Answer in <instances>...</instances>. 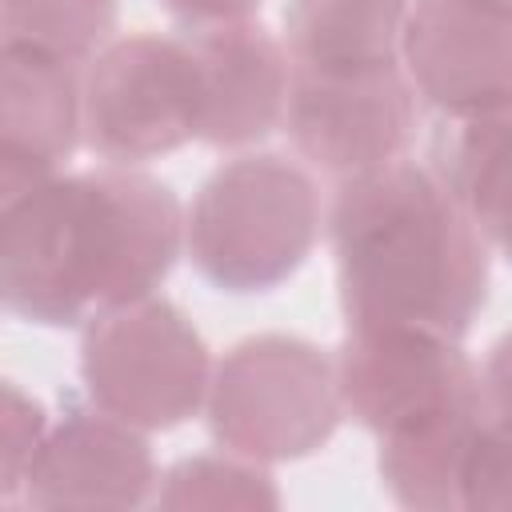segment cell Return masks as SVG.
<instances>
[{
    "mask_svg": "<svg viewBox=\"0 0 512 512\" xmlns=\"http://www.w3.org/2000/svg\"><path fill=\"white\" fill-rule=\"evenodd\" d=\"M184 248L176 192L136 164L56 172L4 200V308L48 328L152 296Z\"/></svg>",
    "mask_w": 512,
    "mask_h": 512,
    "instance_id": "cell-1",
    "label": "cell"
},
{
    "mask_svg": "<svg viewBox=\"0 0 512 512\" xmlns=\"http://www.w3.org/2000/svg\"><path fill=\"white\" fill-rule=\"evenodd\" d=\"M328 240L348 324H408L464 340L488 304L492 248L432 164L404 156L340 180Z\"/></svg>",
    "mask_w": 512,
    "mask_h": 512,
    "instance_id": "cell-2",
    "label": "cell"
},
{
    "mask_svg": "<svg viewBox=\"0 0 512 512\" xmlns=\"http://www.w3.org/2000/svg\"><path fill=\"white\" fill-rule=\"evenodd\" d=\"M324 200L304 160L276 152L220 164L184 212L192 268L220 292H268L316 248Z\"/></svg>",
    "mask_w": 512,
    "mask_h": 512,
    "instance_id": "cell-3",
    "label": "cell"
},
{
    "mask_svg": "<svg viewBox=\"0 0 512 512\" xmlns=\"http://www.w3.org/2000/svg\"><path fill=\"white\" fill-rule=\"evenodd\" d=\"M208 428L224 452L256 464L324 448L344 416L336 360L300 336H248L212 368Z\"/></svg>",
    "mask_w": 512,
    "mask_h": 512,
    "instance_id": "cell-4",
    "label": "cell"
},
{
    "mask_svg": "<svg viewBox=\"0 0 512 512\" xmlns=\"http://www.w3.org/2000/svg\"><path fill=\"white\" fill-rule=\"evenodd\" d=\"M80 376L96 408L140 432H156L200 412L212 360L192 320L152 292L84 324Z\"/></svg>",
    "mask_w": 512,
    "mask_h": 512,
    "instance_id": "cell-5",
    "label": "cell"
},
{
    "mask_svg": "<svg viewBox=\"0 0 512 512\" xmlns=\"http://www.w3.org/2000/svg\"><path fill=\"white\" fill-rule=\"evenodd\" d=\"M200 140V76L180 36L132 32L84 68V148L104 164H144Z\"/></svg>",
    "mask_w": 512,
    "mask_h": 512,
    "instance_id": "cell-6",
    "label": "cell"
},
{
    "mask_svg": "<svg viewBox=\"0 0 512 512\" xmlns=\"http://www.w3.org/2000/svg\"><path fill=\"white\" fill-rule=\"evenodd\" d=\"M280 128L296 160L340 184L408 156L420 128V96L400 60L372 68H292Z\"/></svg>",
    "mask_w": 512,
    "mask_h": 512,
    "instance_id": "cell-7",
    "label": "cell"
},
{
    "mask_svg": "<svg viewBox=\"0 0 512 512\" xmlns=\"http://www.w3.org/2000/svg\"><path fill=\"white\" fill-rule=\"evenodd\" d=\"M332 360L344 416L376 436L484 388L460 340L408 324H348Z\"/></svg>",
    "mask_w": 512,
    "mask_h": 512,
    "instance_id": "cell-8",
    "label": "cell"
},
{
    "mask_svg": "<svg viewBox=\"0 0 512 512\" xmlns=\"http://www.w3.org/2000/svg\"><path fill=\"white\" fill-rule=\"evenodd\" d=\"M400 64L444 120L512 104V0H412Z\"/></svg>",
    "mask_w": 512,
    "mask_h": 512,
    "instance_id": "cell-9",
    "label": "cell"
},
{
    "mask_svg": "<svg viewBox=\"0 0 512 512\" xmlns=\"http://www.w3.org/2000/svg\"><path fill=\"white\" fill-rule=\"evenodd\" d=\"M152 484L144 432L92 400H68L24 472V500L36 508H132L148 500Z\"/></svg>",
    "mask_w": 512,
    "mask_h": 512,
    "instance_id": "cell-10",
    "label": "cell"
},
{
    "mask_svg": "<svg viewBox=\"0 0 512 512\" xmlns=\"http://www.w3.org/2000/svg\"><path fill=\"white\" fill-rule=\"evenodd\" d=\"M200 76V140L212 148H248L284 124L292 56L256 20L184 28Z\"/></svg>",
    "mask_w": 512,
    "mask_h": 512,
    "instance_id": "cell-11",
    "label": "cell"
},
{
    "mask_svg": "<svg viewBox=\"0 0 512 512\" xmlns=\"http://www.w3.org/2000/svg\"><path fill=\"white\" fill-rule=\"evenodd\" d=\"M0 200L56 176L84 144V72L60 56L4 44Z\"/></svg>",
    "mask_w": 512,
    "mask_h": 512,
    "instance_id": "cell-12",
    "label": "cell"
},
{
    "mask_svg": "<svg viewBox=\"0 0 512 512\" xmlns=\"http://www.w3.org/2000/svg\"><path fill=\"white\" fill-rule=\"evenodd\" d=\"M428 164L464 204L488 248L512 264V104L444 120L432 136Z\"/></svg>",
    "mask_w": 512,
    "mask_h": 512,
    "instance_id": "cell-13",
    "label": "cell"
},
{
    "mask_svg": "<svg viewBox=\"0 0 512 512\" xmlns=\"http://www.w3.org/2000/svg\"><path fill=\"white\" fill-rule=\"evenodd\" d=\"M412 0H284V48L296 68H372L400 60Z\"/></svg>",
    "mask_w": 512,
    "mask_h": 512,
    "instance_id": "cell-14",
    "label": "cell"
},
{
    "mask_svg": "<svg viewBox=\"0 0 512 512\" xmlns=\"http://www.w3.org/2000/svg\"><path fill=\"white\" fill-rule=\"evenodd\" d=\"M120 0H0L4 44L88 64L112 44Z\"/></svg>",
    "mask_w": 512,
    "mask_h": 512,
    "instance_id": "cell-15",
    "label": "cell"
},
{
    "mask_svg": "<svg viewBox=\"0 0 512 512\" xmlns=\"http://www.w3.org/2000/svg\"><path fill=\"white\" fill-rule=\"evenodd\" d=\"M164 488L156 492V504H276L272 476L256 468V460H244L236 452L220 456H188L172 464L164 476Z\"/></svg>",
    "mask_w": 512,
    "mask_h": 512,
    "instance_id": "cell-16",
    "label": "cell"
},
{
    "mask_svg": "<svg viewBox=\"0 0 512 512\" xmlns=\"http://www.w3.org/2000/svg\"><path fill=\"white\" fill-rule=\"evenodd\" d=\"M512 504V404L488 396L460 472V508Z\"/></svg>",
    "mask_w": 512,
    "mask_h": 512,
    "instance_id": "cell-17",
    "label": "cell"
},
{
    "mask_svg": "<svg viewBox=\"0 0 512 512\" xmlns=\"http://www.w3.org/2000/svg\"><path fill=\"white\" fill-rule=\"evenodd\" d=\"M48 432V416L44 408L24 396L16 384H4V500L16 496V488H24V472L40 448Z\"/></svg>",
    "mask_w": 512,
    "mask_h": 512,
    "instance_id": "cell-18",
    "label": "cell"
},
{
    "mask_svg": "<svg viewBox=\"0 0 512 512\" xmlns=\"http://www.w3.org/2000/svg\"><path fill=\"white\" fill-rule=\"evenodd\" d=\"M168 16L180 28H212V24H232V20H252L260 0H160Z\"/></svg>",
    "mask_w": 512,
    "mask_h": 512,
    "instance_id": "cell-19",
    "label": "cell"
},
{
    "mask_svg": "<svg viewBox=\"0 0 512 512\" xmlns=\"http://www.w3.org/2000/svg\"><path fill=\"white\" fill-rule=\"evenodd\" d=\"M484 384H488V392L496 396V400H504V404H512V328L504 332V336H496V344L488 348V356H484Z\"/></svg>",
    "mask_w": 512,
    "mask_h": 512,
    "instance_id": "cell-20",
    "label": "cell"
}]
</instances>
